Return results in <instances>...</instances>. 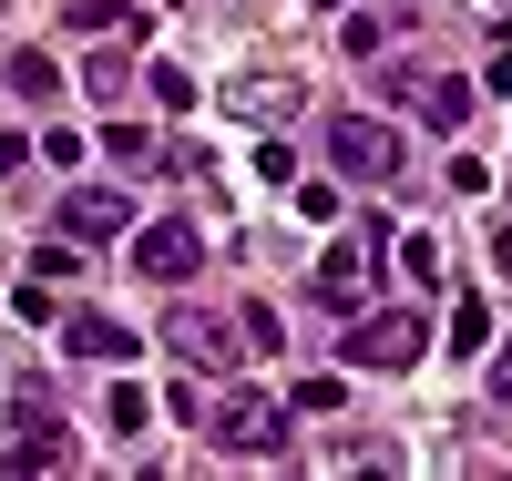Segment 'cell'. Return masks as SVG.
I'll return each mask as SVG.
<instances>
[{"label":"cell","instance_id":"6da1fadb","mask_svg":"<svg viewBox=\"0 0 512 481\" xmlns=\"http://www.w3.org/2000/svg\"><path fill=\"white\" fill-rule=\"evenodd\" d=\"M328 164H338V174H359V185H400L410 144H400L379 113H328Z\"/></svg>","mask_w":512,"mask_h":481},{"label":"cell","instance_id":"7a4b0ae2","mask_svg":"<svg viewBox=\"0 0 512 481\" xmlns=\"http://www.w3.org/2000/svg\"><path fill=\"white\" fill-rule=\"evenodd\" d=\"M216 451H256V461H277V451H287V410L267 400V389H226V400H216Z\"/></svg>","mask_w":512,"mask_h":481},{"label":"cell","instance_id":"3957f363","mask_svg":"<svg viewBox=\"0 0 512 481\" xmlns=\"http://www.w3.org/2000/svg\"><path fill=\"white\" fill-rule=\"evenodd\" d=\"M420 348H431L420 308H390V318H359V328H349V369H410Z\"/></svg>","mask_w":512,"mask_h":481},{"label":"cell","instance_id":"277c9868","mask_svg":"<svg viewBox=\"0 0 512 481\" xmlns=\"http://www.w3.org/2000/svg\"><path fill=\"white\" fill-rule=\"evenodd\" d=\"M205 267V236L185 226V215H164V226H144L134 236V277H154V287H185Z\"/></svg>","mask_w":512,"mask_h":481},{"label":"cell","instance_id":"5b68a950","mask_svg":"<svg viewBox=\"0 0 512 481\" xmlns=\"http://www.w3.org/2000/svg\"><path fill=\"white\" fill-rule=\"evenodd\" d=\"M164 348H175L185 369H226V359H246V338H236L226 318H205V308H175V318H164Z\"/></svg>","mask_w":512,"mask_h":481},{"label":"cell","instance_id":"8992f818","mask_svg":"<svg viewBox=\"0 0 512 481\" xmlns=\"http://www.w3.org/2000/svg\"><path fill=\"white\" fill-rule=\"evenodd\" d=\"M123 226H134V205H123L113 185H72V195H62V236H72V246H103V236H123Z\"/></svg>","mask_w":512,"mask_h":481},{"label":"cell","instance_id":"52a82bcc","mask_svg":"<svg viewBox=\"0 0 512 481\" xmlns=\"http://www.w3.org/2000/svg\"><path fill=\"white\" fill-rule=\"evenodd\" d=\"M308 287H318V308H338V318H359V308H369V246H328Z\"/></svg>","mask_w":512,"mask_h":481},{"label":"cell","instance_id":"ba28073f","mask_svg":"<svg viewBox=\"0 0 512 481\" xmlns=\"http://www.w3.org/2000/svg\"><path fill=\"white\" fill-rule=\"evenodd\" d=\"M62 348H82V359H103V369H123V359H134V328H113V318H93V308H82V318H62Z\"/></svg>","mask_w":512,"mask_h":481},{"label":"cell","instance_id":"9c48e42d","mask_svg":"<svg viewBox=\"0 0 512 481\" xmlns=\"http://www.w3.org/2000/svg\"><path fill=\"white\" fill-rule=\"evenodd\" d=\"M226 113H246V123H277V113H297V82H287V72H236Z\"/></svg>","mask_w":512,"mask_h":481},{"label":"cell","instance_id":"30bf717a","mask_svg":"<svg viewBox=\"0 0 512 481\" xmlns=\"http://www.w3.org/2000/svg\"><path fill=\"white\" fill-rule=\"evenodd\" d=\"M420 123H431V134H461V123H472V82H461V72L420 82Z\"/></svg>","mask_w":512,"mask_h":481},{"label":"cell","instance_id":"8fae6325","mask_svg":"<svg viewBox=\"0 0 512 481\" xmlns=\"http://www.w3.org/2000/svg\"><path fill=\"white\" fill-rule=\"evenodd\" d=\"M82 41H134L144 31V11H123V0H82V11H62Z\"/></svg>","mask_w":512,"mask_h":481},{"label":"cell","instance_id":"7c38bea8","mask_svg":"<svg viewBox=\"0 0 512 481\" xmlns=\"http://www.w3.org/2000/svg\"><path fill=\"white\" fill-rule=\"evenodd\" d=\"M11 93H21V103H52V93H62L52 52H11Z\"/></svg>","mask_w":512,"mask_h":481},{"label":"cell","instance_id":"4fadbf2b","mask_svg":"<svg viewBox=\"0 0 512 481\" xmlns=\"http://www.w3.org/2000/svg\"><path fill=\"white\" fill-rule=\"evenodd\" d=\"M451 348H461V359L492 348V308H482V297H461V308H451Z\"/></svg>","mask_w":512,"mask_h":481},{"label":"cell","instance_id":"5bb4252c","mask_svg":"<svg viewBox=\"0 0 512 481\" xmlns=\"http://www.w3.org/2000/svg\"><path fill=\"white\" fill-rule=\"evenodd\" d=\"M400 267H410V287H441V236H410Z\"/></svg>","mask_w":512,"mask_h":481},{"label":"cell","instance_id":"9a60e30c","mask_svg":"<svg viewBox=\"0 0 512 481\" xmlns=\"http://www.w3.org/2000/svg\"><path fill=\"white\" fill-rule=\"evenodd\" d=\"M103 154H113V164H154V134H144V123H113Z\"/></svg>","mask_w":512,"mask_h":481},{"label":"cell","instance_id":"2e32d148","mask_svg":"<svg viewBox=\"0 0 512 481\" xmlns=\"http://www.w3.org/2000/svg\"><path fill=\"white\" fill-rule=\"evenodd\" d=\"M144 82H154V103H164V113H185V103H195V82H185V72H175V62H154V72H144Z\"/></svg>","mask_w":512,"mask_h":481},{"label":"cell","instance_id":"e0dca14e","mask_svg":"<svg viewBox=\"0 0 512 481\" xmlns=\"http://www.w3.org/2000/svg\"><path fill=\"white\" fill-rule=\"evenodd\" d=\"M236 338H246V359H256V348H277V308H236Z\"/></svg>","mask_w":512,"mask_h":481},{"label":"cell","instance_id":"ac0fdd59","mask_svg":"<svg viewBox=\"0 0 512 481\" xmlns=\"http://www.w3.org/2000/svg\"><path fill=\"white\" fill-rule=\"evenodd\" d=\"M338 400H349V379H308V389H297V410H308V420H328Z\"/></svg>","mask_w":512,"mask_h":481},{"label":"cell","instance_id":"d6986e66","mask_svg":"<svg viewBox=\"0 0 512 481\" xmlns=\"http://www.w3.org/2000/svg\"><path fill=\"white\" fill-rule=\"evenodd\" d=\"M144 420H154V400H144L134 379H123V389H113V430H144Z\"/></svg>","mask_w":512,"mask_h":481},{"label":"cell","instance_id":"ffe728a7","mask_svg":"<svg viewBox=\"0 0 512 481\" xmlns=\"http://www.w3.org/2000/svg\"><path fill=\"white\" fill-rule=\"evenodd\" d=\"M492 400H512V338L492 348Z\"/></svg>","mask_w":512,"mask_h":481},{"label":"cell","instance_id":"44dd1931","mask_svg":"<svg viewBox=\"0 0 512 481\" xmlns=\"http://www.w3.org/2000/svg\"><path fill=\"white\" fill-rule=\"evenodd\" d=\"M21 154H31V144H21V134H0V174H21Z\"/></svg>","mask_w":512,"mask_h":481},{"label":"cell","instance_id":"7402d4cb","mask_svg":"<svg viewBox=\"0 0 512 481\" xmlns=\"http://www.w3.org/2000/svg\"><path fill=\"white\" fill-rule=\"evenodd\" d=\"M492 267H502V277H512V226H502V236H492Z\"/></svg>","mask_w":512,"mask_h":481},{"label":"cell","instance_id":"603a6c76","mask_svg":"<svg viewBox=\"0 0 512 481\" xmlns=\"http://www.w3.org/2000/svg\"><path fill=\"white\" fill-rule=\"evenodd\" d=\"M308 11H349V0H308Z\"/></svg>","mask_w":512,"mask_h":481}]
</instances>
